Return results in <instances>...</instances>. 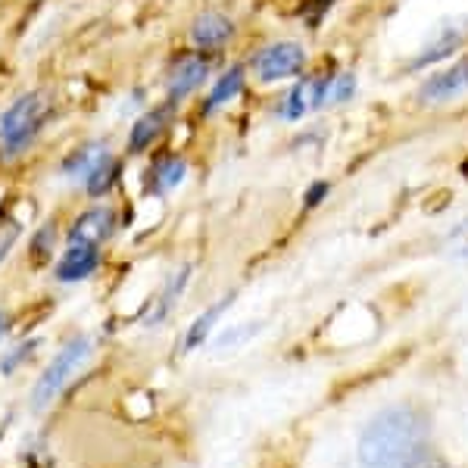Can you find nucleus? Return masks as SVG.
I'll return each mask as SVG.
<instances>
[{"label": "nucleus", "instance_id": "4", "mask_svg": "<svg viewBox=\"0 0 468 468\" xmlns=\"http://www.w3.org/2000/svg\"><path fill=\"white\" fill-rule=\"evenodd\" d=\"M253 69L260 75V81H282V79H297L306 69V50L293 41H278L262 48L253 59Z\"/></svg>", "mask_w": 468, "mask_h": 468}, {"label": "nucleus", "instance_id": "16", "mask_svg": "<svg viewBox=\"0 0 468 468\" xmlns=\"http://www.w3.org/2000/svg\"><path fill=\"white\" fill-rule=\"evenodd\" d=\"M306 110H313V79H303L291 88V94L282 101V116L284 119H300Z\"/></svg>", "mask_w": 468, "mask_h": 468}, {"label": "nucleus", "instance_id": "2", "mask_svg": "<svg viewBox=\"0 0 468 468\" xmlns=\"http://www.w3.org/2000/svg\"><path fill=\"white\" fill-rule=\"evenodd\" d=\"M48 97L44 94H22L13 101V107L0 116V160H16L35 144L41 134L44 119H48Z\"/></svg>", "mask_w": 468, "mask_h": 468}, {"label": "nucleus", "instance_id": "14", "mask_svg": "<svg viewBox=\"0 0 468 468\" xmlns=\"http://www.w3.org/2000/svg\"><path fill=\"white\" fill-rule=\"evenodd\" d=\"M240 88H244V66H231V69L216 81L213 94L203 103V112H216L218 107H225V103L240 94Z\"/></svg>", "mask_w": 468, "mask_h": 468}, {"label": "nucleus", "instance_id": "5", "mask_svg": "<svg viewBox=\"0 0 468 468\" xmlns=\"http://www.w3.org/2000/svg\"><path fill=\"white\" fill-rule=\"evenodd\" d=\"M97 266H101V247L88 244V240H69V247H66L63 260L57 266V278L63 284L85 282V278L94 275Z\"/></svg>", "mask_w": 468, "mask_h": 468}, {"label": "nucleus", "instance_id": "21", "mask_svg": "<svg viewBox=\"0 0 468 468\" xmlns=\"http://www.w3.org/2000/svg\"><path fill=\"white\" fill-rule=\"evenodd\" d=\"M16 238H19V225H16V222L0 225V262H4V260H6V253L13 250V244H16Z\"/></svg>", "mask_w": 468, "mask_h": 468}, {"label": "nucleus", "instance_id": "7", "mask_svg": "<svg viewBox=\"0 0 468 468\" xmlns=\"http://www.w3.org/2000/svg\"><path fill=\"white\" fill-rule=\"evenodd\" d=\"M178 103L165 101V107H156L144 112V116L138 119V122L132 125V134H128V154H144V150H150L160 141V134L165 132V125H169L172 112H176Z\"/></svg>", "mask_w": 468, "mask_h": 468}, {"label": "nucleus", "instance_id": "15", "mask_svg": "<svg viewBox=\"0 0 468 468\" xmlns=\"http://www.w3.org/2000/svg\"><path fill=\"white\" fill-rule=\"evenodd\" d=\"M107 154V147L103 144H85V147H79L75 154L66 156V163H63V176H69V178H88V172L94 169L97 160Z\"/></svg>", "mask_w": 468, "mask_h": 468}, {"label": "nucleus", "instance_id": "10", "mask_svg": "<svg viewBox=\"0 0 468 468\" xmlns=\"http://www.w3.org/2000/svg\"><path fill=\"white\" fill-rule=\"evenodd\" d=\"M231 35H234V26L229 16H222V13H203V16L194 19V26H191V41L197 44L200 50L222 48L225 41H231Z\"/></svg>", "mask_w": 468, "mask_h": 468}, {"label": "nucleus", "instance_id": "18", "mask_svg": "<svg viewBox=\"0 0 468 468\" xmlns=\"http://www.w3.org/2000/svg\"><path fill=\"white\" fill-rule=\"evenodd\" d=\"M456 44H459V35L441 37V41H437L434 48L428 50V54H421L419 59H415V69H419V66H431V63H437V59H443L447 54H452V48H456Z\"/></svg>", "mask_w": 468, "mask_h": 468}, {"label": "nucleus", "instance_id": "22", "mask_svg": "<svg viewBox=\"0 0 468 468\" xmlns=\"http://www.w3.org/2000/svg\"><path fill=\"white\" fill-rule=\"evenodd\" d=\"M35 346H37V341L19 344V346H16V350H13V353H10V356H4V362H0V372H13V368H16V366H19V362H22V359H26V356H28V353H32V350H35Z\"/></svg>", "mask_w": 468, "mask_h": 468}, {"label": "nucleus", "instance_id": "19", "mask_svg": "<svg viewBox=\"0 0 468 468\" xmlns=\"http://www.w3.org/2000/svg\"><path fill=\"white\" fill-rule=\"evenodd\" d=\"M50 247H54V225H44L32 240V260L37 262V266L50 260Z\"/></svg>", "mask_w": 468, "mask_h": 468}, {"label": "nucleus", "instance_id": "24", "mask_svg": "<svg viewBox=\"0 0 468 468\" xmlns=\"http://www.w3.org/2000/svg\"><path fill=\"white\" fill-rule=\"evenodd\" d=\"M412 468H450L447 463H443V459L441 456H437V452H431V450H425V452H421V456H419V463H415Z\"/></svg>", "mask_w": 468, "mask_h": 468}, {"label": "nucleus", "instance_id": "9", "mask_svg": "<svg viewBox=\"0 0 468 468\" xmlns=\"http://www.w3.org/2000/svg\"><path fill=\"white\" fill-rule=\"evenodd\" d=\"M112 229H116V216L107 207H94L88 213H81L75 218V225L69 229V240H88V244L101 247L103 240L110 238Z\"/></svg>", "mask_w": 468, "mask_h": 468}, {"label": "nucleus", "instance_id": "11", "mask_svg": "<svg viewBox=\"0 0 468 468\" xmlns=\"http://www.w3.org/2000/svg\"><path fill=\"white\" fill-rule=\"evenodd\" d=\"M187 176V163L185 156L165 154L147 169V191L150 194H169L172 187H178Z\"/></svg>", "mask_w": 468, "mask_h": 468}, {"label": "nucleus", "instance_id": "12", "mask_svg": "<svg viewBox=\"0 0 468 468\" xmlns=\"http://www.w3.org/2000/svg\"><path fill=\"white\" fill-rule=\"evenodd\" d=\"M231 303H234V293H229V297H222V300H218L216 306H209L207 313H203V315H197V319H194V324H191V328H187V337H185V350H197V346H200L203 341H207V337H209V331L216 328V322L222 319V313H225V309H229Z\"/></svg>", "mask_w": 468, "mask_h": 468}, {"label": "nucleus", "instance_id": "26", "mask_svg": "<svg viewBox=\"0 0 468 468\" xmlns=\"http://www.w3.org/2000/svg\"><path fill=\"white\" fill-rule=\"evenodd\" d=\"M328 4H335V0H315V6H319V10H322V6H328Z\"/></svg>", "mask_w": 468, "mask_h": 468}, {"label": "nucleus", "instance_id": "8", "mask_svg": "<svg viewBox=\"0 0 468 468\" xmlns=\"http://www.w3.org/2000/svg\"><path fill=\"white\" fill-rule=\"evenodd\" d=\"M463 90H468V59L431 75V79L419 88V101L421 103H443V101L459 97Z\"/></svg>", "mask_w": 468, "mask_h": 468}, {"label": "nucleus", "instance_id": "17", "mask_svg": "<svg viewBox=\"0 0 468 468\" xmlns=\"http://www.w3.org/2000/svg\"><path fill=\"white\" fill-rule=\"evenodd\" d=\"M260 331H262V324H260V322H256V324H240V328L225 331V335L216 341V350H218V353L231 350V346H238V344L250 341V337H253V335H260Z\"/></svg>", "mask_w": 468, "mask_h": 468}, {"label": "nucleus", "instance_id": "6", "mask_svg": "<svg viewBox=\"0 0 468 468\" xmlns=\"http://www.w3.org/2000/svg\"><path fill=\"white\" fill-rule=\"evenodd\" d=\"M207 75H209V59L207 57L181 54L176 59V66H172V72H169V101L178 103L181 97L194 94V90L203 85Z\"/></svg>", "mask_w": 468, "mask_h": 468}, {"label": "nucleus", "instance_id": "20", "mask_svg": "<svg viewBox=\"0 0 468 468\" xmlns=\"http://www.w3.org/2000/svg\"><path fill=\"white\" fill-rule=\"evenodd\" d=\"M353 88H356V79H353V75H335V79H331L328 101H331V103H344V101H350Z\"/></svg>", "mask_w": 468, "mask_h": 468}, {"label": "nucleus", "instance_id": "23", "mask_svg": "<svg viewBox=\"0 0 468 468\" xmlns=\"http://www.w3.org/2000/svg\"><path fill=\"white\" fill-rule=\"evenodd\" d=\"M324 197H328V181H315L306 191V209H315Z\"/></svg>", "mask_w": 468, "mask_h": 468}, {"label": "nucleus", "instance_id": "25", "mask_svg": "<svg viewBox=\"0 0 468 468\" xmlns=\"http://www.w3.org/2000/svg\"><path fill=\"white\" fill-rule=\"evenodd\" d=\"M6 328H10V315H6L4 309H0V337L6 335Z\"/></svg>", "mask_w": 468, "mask_h": 468}, {"label": "nucleus", "instance_id": "1", "mask_svg": "<svg viewBox=\"0 0 468 468\" xmlns=\"http://www.w3.org/2000/svg\"><path fill=\"white\" fill-rule=\"evenodd\" d=\"M428 450V419L415 406H388L362 428L359 468H412Z\"/></svg>", "mask_w": 468, "mask_h": 468}, {"label": "nucleus", "instance_id": "3", "mask_svg": "<svg viewBox=\"0 0 468 468\" xmlns=\"http://www.w3.org/2000/svg\"><path fill=\"white\" fill-rule=\"evenodd\" d=\"M90 346H94V344H90V337H75V341H69L63 350L57 353V359L50 362L48 372H44L41 378H37V384H35V394H32L35 410H44V406L54 403L59 390H63L66 384H69L72 375L88 362Z\"/></svg>", "mask_w": 468, "mask_h": 468}, {"label": "nucleus", "instance_id": "13", "mask_svg": "<svg viewBox=\"0 0 468 468\" xmlns=\"http://www.w3.org/2000/svg\"><path fill=\"white\" fill-rule=\"evenodd\" d=\"M119 172H122V163H119L116 156L103 154L101 160H97L94 169L88 172V178H85L90 197H103V194H110V187L119 181Z\"/></svg>", "mask_w": 468, "mask_h": 468}]
</instances>
